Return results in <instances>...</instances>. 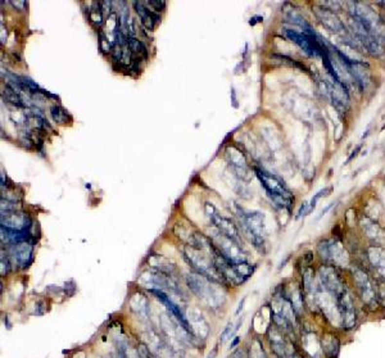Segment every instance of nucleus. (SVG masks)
Returning <instances> with one entry per match:
<instances>
[{"instance_id":"7ed1b4c3","label":"nucleus","mask_w":385,"mask_h":358,"mask_svg":"<svg viewBox=\"0 0 385 358\" xmlns=\"http://www.w3.org/2000/svg\"><path fill=\"white\" fill-rule=\"evenodd\" d=\"M253 170H254L257 177L262 184L263 189L266 190L270 199L281 209L290 212L291 208L294 207L295 198L289 190V188L285 185L284 180L280 179L279 176L273 175V173L267 172L263 169H259V167H253Z\"/></svg>"},{"instance_id":"4be33fe9","label":"nucleus","mask_w":385,"mask_h":358,"mask_svg":"<svg viewBox=\"0 0 385 358\" xmlns=\"http://www.w3.org/2000/svg\"><path fill=\"white\" fill-rule=\"evenodd\" d=\"M249 358H269L266 349L263 347L262 340L258 337L250 338L249 345L247 347Z\"/></svg>"},{"instance_id":"72a5a7b5","label":"nucleus","mask_w":385,"mask_h":358,"mask_svg":"<svg viewBox=\"0 0 385 358\" xmlns=\"http://www.w3.org/2000/svg\"><path fill=\"white\" fill-rule=\"evenodd\" d=\"M334 204H335V203H330L329 206H326V207L324 208V209H322V211H321V213H320V216H319V217L316 218V220H320V218H322V217H324V216H325V214L327 213V212H329L330 209H331V208L334 207Z\"/></svg>"},{"instance_id":"412c9836","label":"nucleus","mask_w":385,"mask_h":358,"mask_svg":"<svg viewBox=\"0 0 385 358\" xmlns=\"http://www.w3.org/2000/svg\"><path fill=\"white\" fill-rule=\"evenodd\" d=\"M127 46L133 53V60L147 62L148 58H149V50H148V46L144 44L143 40L137 39V38H129Z\"/></svg>"},{"instance_id":"5701e85b","label":"nucleus","mask_w":385,"mask_h":358,"mask_svg":"<svg viewBox=\"0 0 385 358\" xmlns=\"http://www.w3.org/2000/svg\"><path fill=\"white\" fill-rule=\"evenodd\" d=\"M3 96L5 98V100H7L8 103L13 104L14 107H18V108H26V104L25 102H23V99H22L19 92H18L16 88H13L12 85L9 84L5 85V88H4L3 90Z\"/></svg>"},{"instance_id":"2eb2a0df","label":"nucleus","mask_w":385,"mask_h":358,"mask_svg":"<svg viewBox=\"0 0 385 358\" xmlns=\"http://www.w3.org/2000/svg\"><path fill=\"white\" fill-rule=\"evenodd\" d=\"M186 319L189 322V326L192 329V335L195 337V339L198 340H206L208 334H210L211 329L210 325L207 322V320L204 319L203 315L200 313V311L198 308H192L188 311L186 313Z\"/></svg>"},{"instance_id":"7c9ffc66","label":"nucleus","mask_w":385,"mask_h":358,"mask_svg":"<svg viewBox=\"0 0 385 358\" xmlns=\"http://www.w3.org/2000/svg\"><path fill=\"white\" fill-rule=\"evenodd\" d=\"M44 307H48L45 299H40V301H38V302H36V305H35L36 316H44V315L48 312V308H44Z\"/></svg>"},{"instance_id":"f704fd0d","label":"nucleus","mask_w":385,"mask_h":358,"mask_svg":"<svg viewBox=\"0 0 385 358\" xmlns=\"http://www.w3.org/2000/svg\"><path fill=\"white\" fill-rule=\"evenodd\" d=\"M240 340H242V338L240 337L232 338V341H231V344H230V349H235V348L238 347V344L240 343Z\"/></svg>"},{"instance_id":"473e14b6","label":"nucleus","mask_w":385,"mask_h":358,"mask_svg":"<svg viewBox=\"0 0 385 358\" xmlns=\"http://www.w3.org/2000/svg\"><path fill=\"white\" fill-rule=\"evenodd\" d=\"M361 149H362V144L357 145V147L354 148L353 151H352V154H350L349 157H348V159H346V165H348V163H350V162L353 161V159L356 158V157H357L358 153H360V151H361Z\"/></svg>"},{"instance_id":"2f4dec72","label":"nucleus","mask_w":385,"mask_h":358,"mask_svg":"<svg viewBox=\"0 0 385 358\" xmlns=\"http://www.w3.org/2000/svg\"><path fill=\"white\" fill-rule=\"evenodd\" d=\"M228 358H249L247 348H242V347L235 348L234 351H232V353H231Z\"/></svg>"},{"instance_id":"cd10ccee","label":"nucleus","mask_w":385,"mask_h":358,"mask_svg":"<svg viewBox=\"0 0 385 358\" xmlns=\"http://www.w3.org/2000/svg\"><path fill=\"white\" fill-rule=\"evenodd\" d=\"M235 333H236V330H235V325L232 322H229L228 325L225 326L224 330H222V333L220 334V337H218V343H220V344H225L229 339H232Z\"/></svg>"},{"instance_id":"ddd939ff","label":"nucleus","mask_w":385,"mask_h":358,"mask_svg":"<svg viewBox=\"0 0 385 358\" xmlns=\"http://www.w3.org/2000/svg\"><path fill=\"white\" fill-rule=\"evenodd\" d=\"M8 254L11 257L13 266L25 270L34 262V242L8 245Z\"/></svg>"},{"instance_id":"f3484780","label":"nucleus","mask_w":385,"mask_h":358,"mask_svg":"<svg viewBox=\"0 0 385 358\" xmlns=\"http://www.w3.org/2000/svg\"><path fill=\"white\" fill-rule=\"evenodd\" d=\"M366 258L370 268L385 280V248L382 245H367L365 248Z\"/></svg>"},{"instance_id":"0eeeda50","label":"nucleus","mask_w":385,"mask_h":358,"mask_svg":"<svg viewBox=\"0 0 385 358\" xmlns=\"http://www.w3.org/2000/svg\"><path fill=\"white\" fill-rule=\"evenodd\" d=\"M182 257L186 261V264L194 270L195 274H199L204 276V278L224 285L217 268L214 266L213 260L211 257V253L194 249V248H190V246L186 245L182 249Z\"/></svg>"},{"instance_id":"b1692460","label":"nucleus","mask_w":385,"mask_h":358,"mask_svg":"<svg viewBox=\"0 0 385 358\" xmlns=\"http://www.w3.org/2000/svg\"><path fill=\"white\" fill-rule=\"evenodd\" d=\"M91 5L93 7L89 8L88 11V17H89V21H90V23L94 27H96L98 30H102V26H103V12H102V8H100V3H91Z\"/></svg>"},{"instance_id":"423d86ee","label":"nucleus","mask_w":385,"mask_h":358,"mask_svg":"<svg viewBox=\"0 0 385 358\" xmlns=\"http://www.w3.org/2000/svg\"><path fill=\"white\" fill-rule=\"evenodd\" d=\"M339 307L340 320H342V329L343 334L353 333L361 322V304L356 298L354 293L348 288L339 298L336 299Z\"/></svg>"},{"instance_id":"bb28decb","label":"nucleus","mask_w":385,"mask_h":358,"mask_svg":"<svg viewBox=\"0 0 385 358\" xmlns=\"http://www.w3.org/2000/svg\"><path fill=\"white\" fill-rule=\"evenodd\" d=\"M99 48L105 54H111L113 48V44H111L108 36L103 30H99Z\"/></svg>"},{"instance_id":"9d476101","label":"nucleus","mask_w":385,"mask_h":358,"mask_svg":"<svg viewBox=\"0 0 385 358\" xmlns=\"http://www.w3.org/2000/svg\"><path fill=\"white\" fill-rule=\"evenodd\" d=\"M206 213L208 216V218L211 220V222L213 224L216 230H218L221 234H224V235L232 239L235 242L243 244L242 234L239 231L238 225H235V222L231 218L226 217L224 214H221L217 211V208L214 207L212 203H206Z\"/></svg>"},{"instance_id":"20e7f679","label":"nucleus","mask_w":385,"mask_h":358,"mask_svg":"<svg viewBox=\"0 0 385 358\" xmlns=\"http://www.w3.org/2000/svg\"><path fill=\"white\" fill-rule=\"evenodd\" d=\"M238 217L245 239H248L257 252L266 254V225L263 213L240 209Z\"/></svg>"},{"instance_id":"f8f14e48","label":"nucleus","mask_w":385,"mask_h":358,"mask_svg":"<svg viewBox=\"0 0 385 358\" xmlns=\"http://www.w3.org/2000/svg\"><path fill=\"white\" fill-rule=\"evenodd\" d=\"M324 358H339L342 351V333L339 330L325 327L320 334Z\"/></svg>"},{"instance_id":"dca6fc26","label":"nucleus","mask_w":385,"mask_h":358,"mask_svg":"<svg viewBox=\"0 0 385 358\" xmlns=\"http://www.w3.org/2000/svg\"><path fill=\"white\" fill-rule=\"evenodd\" d=\"M361 230L364 232V235L370 240L371 245H382L383 242L385 239V232L383 231L382 226L379 225L378 222H375L372 218H370L368 216L362 214L360 217V222H358Z\"/></svg>"},{"instance_id":"393cba45","label":"nucleus","mask_w":385,"mask_h":358,"mask_svg":"<svg viewBox=\"0 0 385 358\" xmlns=\"http://www.w3.org/2000/svg\"><path fill=\"white\" fill-rule=\"evenodd\" d=\"M50 116H52L54 122L60 123V125L70 122L71 119H72L70 116V113L67 112L63 107L58 106V104H54V106L50 107Z\"/></svg>"},{"instance_id":"58836bf2","label":"nucleus","mask_w":385,"mask_h":358,"mask_svg":"<svg viewBox=\"0 0 385 358\" xmlns=\"http://www.w3.org/2000/svg\"><path fill=\"white\" fill-rule=\"evenodd\" d=\"M261 21H263V18L262 17H258V16H256V17L250 18V21H249V23H250V25H256V22H261Z\"/></svg>"},{"instance_id":"4c0bfd02","label":"nucleus","mask_w":385,"mask_h":358,"mask_svg":"<svg viewBox=\"0 0 385 358\" xmlns=\"http://www.w3.org/2000/svg\"><path fill=\"white\" fill-rule=\"evenodd\" d=\"M3 323H4V326L7 327L8 330H11V329H12V323L9 322V317L3 316Z\"/></svg>"},{"instance_id":"39448f33","label":"nucleus","mask_w":385,"mask_h":358,"mask_svg":"<svg viewBox=\"0 0 385 358\" xmlns=\"http://www.w3.org/2000/svg\"><path fill=\"white\" fill-rule=\"evenodd\" d=\"M316 250L321 264L334 266L338 270H349V267L352 266L350 254L346 252L343 242L334 236L320 239L316 244Z\"/></svg>"},{"instance_id":"1a4fd4ad","label":"nucleus","mask_w":385,"mask_h":358,"mask_svg":"<svg viewBox=\"0 0 385 358\" xmlns=\"http://www.w3.org/2000/svg\"><path fill=\"white\" fill-rule=\"evenodd\" d=\"M211 242L213 243L214 248L222 254V256L231 262V264H243V262H248V257L247 253L244 252L243 244L235 242L232 239L228 238L224 234H221L218 230L214 228L212 235H210Z\"/></svg>"},{"instance_id":"c756f323","label":"nucleus","mask_w":385,"mask_h":358,"mask_svg":"<svg viewBox=\"0 0 385 358\" xmlns=\"http://www.w3.org/2000/svg\"><path fill=\"white\" fill-rule=\"evenodd\" d=\"M145 4L149 9L158 14H159V12H165L166 7H167V3L162 1V0H149V1H145Z\"/></svg>"},{"instance_id":"6e6552de","label":"nucleus","mask_w":385,"mask_h":358,"mask_svg":"<svg viewBox=\"0 0 385 358\" xmlns=\"http://www.w3.org/2000/svg\"><path fill=\"white\" fill-rule=\"evenodd\" d=\"M316 271H317V281L320 288L324 289L335 299L339 298L349 288L346 283V279L340 274V270H338L336 267L321 264Z\"/></svg>"},{"instance_id":"f257e3e1","label":"nucleus","mask_w":385,"mask_h":358,"mask_svg":"<svg viewBox=\"0 0 385 358\" xmlns=\"http://www.w3.org/2000/svg\"><path fill=\"white\" fill-rule=\"evenodd\" d=\"M348 271H349L353 293L360 302L362 311L367 313H375L379 311L380 301H379L378 288L375 279L370 275L368 270L358 266L357 264H352Z\"/></svg>"},{"instance_id":"c9c22d12","label":"nucleus","mask_w":385,"mask_h":358,"mask_svg":"<svg viewBox=\"0 0 385 358\" xmlns=\"http://www.w3.org/2000/svg\"><path fill=\"white\" fill-rule=\"evenodd\" d=\"M245 301H247V298H243L242 301H240V303H239V305H238V309H236V312H235V315H236V316H239V315H240V312H242L243 311V307H244V303H245Z\"/></svg>"},{"instance_id":"9b49d317","label":"nucleus","mask_w":385,"mask_h":358,"mask_svg":"<svg viewBox=\"0 0 385 358\" xmlns=\"http://www.w3.org/2000/svg\"><path fill=\"white\" fill-rule=\"evenodd\" d=\"M34 226L32 218L19 209L1 212V227L14 231H31Z\"/></svg>"},{"instance_id":"f03ea898","label":"nucleus","mask_w":385,"mask_h":358,"mask_svg":"<svg viewBox=\"0 0 385 358\" xmlns=\"http://www.w3.org/2000/svg\"><path fill=\"white\" fill-rule=\"evenodd\" d=\"M185 281L190 292L199 301H202L207 307L216 309L225 304L226 297H225L222 284H218L216 281L210 280L195 272L188 275Z\"/></svg>"},{"instance_id":"6ab92c4d","label":"nucleus","mask_w":385,"mask_h":358,"mask_svg":"<svg viewBox=\"0 0 385 358\" xmlns=\"http://www.w3.org/2000/svg\"><path fill=\"white\" fill-rule=\"evenodd\" d=\"M134 7L137 16L140 18V23L148 31H153L155 26L161 22V14L155 13L147 7L145 1H134Z\"/></svg>"},{"instance_id":"a878e982","label":"nucleus","mask_w":385,"mask_h":358,"mask_svg":"<svg viewBox=\"0 0 385 358\" xmlns=\"http://www.w3.org/2000/svg\"><path fill=\"white\" fill-rule=\"evenodd\" d=\"M0 262H1V276H7V275H9V272L13 270V262H12L11 257H9L8 252L4 253V249H1V258H0Z\"/></svg>"},{"instance_id":"c85d7f7f","label":"nucleus","mask_w":385,"mask_h":358,"mask_svg":"<svg viewBox=\"0 0 385 358\" xmlns=\"http://www.w3.org/2000/svg\"><path fill=\"white\" fill-rule=\"evenodd\" d=\"M333 191V188L331 186H329V188H325V189H321L320 191H317V193L313 195V198L311 199V202H309V213H311L313 209L316 208V204H317V202H319L320 199H321L322 197H326V195H329L330 193Z\"/></svg>"},{"instance_id":"a211bd4d","label":"nucleus","mask_w":385,"mask_h":358,"mask_svg":"<svg viewBox=\"0 0 385 358\" xmlns=\"http://www.w3.org/2000/svg\"><path fill=\"white\" fill-rule=\"evenodd\" d=\"M226 161L235 171V175H238L242 179L249 177V166L247 158L243 151H240L236 147H229L225 151Z\"/></svg>"},{"instance_id":"aec40b11","label":"nucleus","mask_w":385,"mask_h":358,"mask_svg":"<svg viewBox=\"0 0 385 358\" xmlns=\"http://www.w3.org/2000/svg\"><path fill=\"white\" fill-rule=\"evenodd\" d=\"M148 264L151 267V270L158 271V272H162V274L176 279L177 267L166 257L161 256V254H151V256H148Z\"/></svg>"},{"instance_id":"4468645a","label":"nucleus","mask_w":385,"mask_h":358,"mask_svg":"<svg viewBox=\"0 0 385 358\" xmlns=\"http://www.w3.org/2000/svg\"><path fill=\"white\" fill-rule=\"evenodd\" d=\"M315 16L317 17L320 23L325 28H327L330 32H334L338 35H343V34L346 35V25L342 22V19H339L335 12L320 5L319 8H315Z\"/></svg>"},{"instance_id":"e433bc0d","label":"nucleus","mask_w":385,"mask_h":358,"mask_svg":"<svg viewBox=\"0 0 385 358\" xmlns=\"http://www.w3.org/2000/svg\"><path fill=\"white\" fill-rule=\"evenodd\" d=\"M217 355H218V347L216 345V347H214L213 349L210 352V355L207 356V358H216L217 357Z\"/></svg>"}]
</instances>
